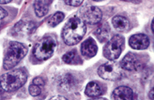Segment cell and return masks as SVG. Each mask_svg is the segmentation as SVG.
I'll return each mask as SVG.
<instances>
[{
	"label": "cell",
	"instance_id": "1",
	"mask_svg": "<svg viewBox=\"0 0 154 100\" xmlns=\"http://www.w3.org/2000/svg\"><path fill=\"white\" fill-rule=\"evenodd\" d=\"M87 31V26L82 19L73 16L68 21L62 31L63 42L69 46L79 44Z\"/></svg>",
	"mask_w": 154,
	"mask_h": 100
},
{
	"label": "cell",
	"instance_id": "2",
	"mask_svg": "<svg viewBox=\"0 0 154 100\" xmlns=\"http://www.w3.org/2000/svg\"><path fill=\"white\" fill-rule=\"evenodd\" d=\"M26 80V72L23 69H16L0 77V88L5 92H13L23 86Z\"/></svg>",
	"mask_w": 154,
	"mask_h": 100
},
{
	"label": "cell",
	"instance_id": "3",
	"mask_svg": "<svg viewBox=\"0 0 154 100\" xmlns=\"http://www.w3.org/2000/svg\"><path fill=\"white\" fill-rule=\"evenodd\" d=\"M27 48L19 42H10L3 60V68L9 70L17 65L19 62L26 55Z\"/></svg>",
	"mask_w": 154,
	"mask_h": 100
},
{
	"label": "cell",
	"instance_id": "4",
	"mask_svg": "<svg viewBox=\"0 0 154 100\" xmlns=\"http://www.w3.org/2000/svg\"><path fill=\"white\" fill-rule=\"evenodd\" d=\"M56 48V40L51 36L47 35L38 41L33 49V55L39 61H45L51 58Z\"/></svg>",
	"mask_w": 154,
	"mask_h": 100
},
{
	"label": "cell",
	"instance_id": "5",
	"mask_svg": "<svg viewBox=\"0 0 154 100\" xmlns=\"http://www.w3.org/2000/svg\"><path fill=\"white\" fill-rule=\"evenodd\" d=\"M125 44V39L120 34H116L107 42L104 47L103 54L107 59L114 61L117 59L122 53Z\"/></svg>",
	"mask_w": 154,
	"mask_h": 100
},
{
	"label": "cell",
	"instance_id": "6",
	"mask_svg": "<svg viewBox=\"0 0 154 100\" xmlns=\"http://www.w3.org/2000/svg\"><path fill=\"white\" fill-rule=\"evenodd\" d=\"M97 72L100 77L107 81H117L122 76L120 64L114 62H109L101 65L98 68Z\"/></svg>",
	"mask_w": 154,
	"mask_h": 100
},
{
	"label": "cell",
	"instance_id": "7",
	"mask_svg": "<svg viewBox=\"0 0 154 100\" xmlns=\"http://www.w3.org/2000/svg\"><path fill=\"white\" fill-rule=\"evenodd\" d=\"M82 20L88 24L95 25L98 24L102 18V13L101 9L95 6H86L80 11Z\"/></svg>",
	"mask_w": 154,
	"mask_h": 100
},
{
	"label": "cell",
	"instance_id": "8",
	"mask_svg": "<svg viewBox=\"0 0 154 100\" xmlns=\"http://www.w3.org/2000/svg\"><path fill=\"white\" fill-rule=\"evenodd\" d=\"M130 47L134 49H146L149 46L150 41L148 37L144 34H136L132 35L129 40Z\"/></svg>",
	"mask_w": 154,
	"mask_h": 100
},
{
	"label": "cell",
	"instance_id": "9",
	"mask_svg": "<svg viewBox=\"0 0 154 100\" xmlns=\"http://www.w3.org/2000/svg\"><path fill=\"white\" fill-rule=\"evenodd\" d=\"M120 66L121 69H124L126 71H136L139 68L140 63L134 54L129 53L121 60Z\"/></svg>",
	"mask_w": 154,
	"mask_h": 100
},
{
	"label": "cell",
	"instance_id": "10",
	"mask_svg": "<svg viewBox=\"0 0 154 100\" xmlns=\"http://www.w3.org/2000/svg\"><path fill=\"white\" fill-rule=\"evenodd\" d=\"M97 53V45L93 39L88 38L81 45V53L86 58H91Z\"/></svg>",
	"mask_w": 154,
	"mask_h": 100
},
{
	"label": "cell",
	"instance_id": "11",
	"mask_svg": "<svg viewBox=\"0 0 154 100\" xmlns=\"http://www.w3.org/2000/svg\"><path fill=\"white\" fill-rule=\"evenodd\" d=\"M58 84L61 90L64 91L72 90L77 86V80L70 73L63 74L58 80Z\"/></svg>",
	"mask_w": 154,
	"mask_h": 100
},
{
	"label": "cell",
	"instance_id": "12",
	"mask_svg": "<svg viewBox=\"0 0 154 100\" xmlns=\"http://www.w3.org/2000/svg\"><path fill=\"white\" fill-rule=\"evenodd\" d=\"M111 98L112 100H134V92L129 87L120 86L113 91Z\"/></svg>",
	"mask_w": 154,
	"mask_h": 100
},
{
	"label": "cell",
	"instance_id": "13",
	"mask_svg": "<svg viewBox=\"0 0 154 100\" xmlns=\"http://www.w3.org/2000/svg\"><path fill=\"white\" fill-rule=\"evenodd\" d=\"M51 1H35L34 8L35 13L38 17H42L47 14L49 11V6Z\"/></svg>",
	"mask_w": 154,
	"mask_h": 100
},
{
	"label": "cell",
	"instance_id": "14",
	"mask_svg": "<svg viewBox=\"0 0 154 100\" xmlns=\"http://www.w3.org/2000/svg\"><path fill=\"white\" fill-rule=\"evenodd\" d=\"M112 24L118 31H125L129 27V22L128 19L122 16H116L112 19Z\"/></svg>",
	"mask_w": 154,
	"mask_h": 100
},
{
	"label": "cell",
	"instance_id": "15",
	"mask_svg": "<svg viewBox=\"0 0 154 100\" xmlns=\"http://www.w3.org/2000/svg\"><path fill=\"white\" fill-rule=\"evenodd\" d=\"M102 89L101 87L96 82H90L88 83L87 87H86L85 94L88 97L96 98L100 96L102 94Z\"/></svg>",
	"mask_w": 154,
	"mask_h": 100
},
{
	"label": "cell",
	"instance_id": "16",
	"mask_svg": "<svg viewBox=\"0 0 154 100\" xmlns=\"http://www.w3.org/2000/svg\"><path fill=\"white\" fill-rule=\"evenodd\" d=\"M95 34L97 35L98 40L101 42H105L108 40L110 35V27L107 23H104L102 25L98 27V29L95 32Z\"/></svg>",
	"mask_w": 154,
	"mask_h": 100
},
{
	"label": "cell",
	"instance_id": "17",
	"mask_svg": "<svg viewBox=\"0 0 154 100\" xmlns=\"http://www.w3.org/2000/svg\"><path fill=\"white\" fill-rule=\"evenodd\" d=\"M63 19H64V14L61 12H57L48 18L47 24L51 27H54L57 25H59Z\"/></svg>",
	"mask_w": 154,
	"mask_h": 100
},
{
	"label": "cell",
	"instance_id": "18",
	"mask_svg": "<svg viewBox=\"0 0 154 100\" xmlns=\"http://www.w3.org/2000/svg\"><path fill=\"white\" fill-rule=\"evenodd\" d=\"M63 61L68 64H75L79 62V57L76 51H70L63 56Z\"/></svg>",
	"mask_w": 154,
	"mask_h": 100
},
{
	"label": "cell",
	"instance_id": "19",
	"mask_svg": "<svg viewBox=\"0 0 154 100\" xmlns=\"http://www.w3.org/2000/svg\"><path fill=\"white\" fill-rule=\"evenodd\" d=\"M29 92L32 96H38L41 93V87H39L37 85L31 84L29 86Z\"/></svg>",
	"mask_w": 154,
	"mask_h": 100
},
{
	"label": "cell",
	"instance_id": "20",
	"mask_svg": "<svg viewBox=\"0 0 154 100\" xmlns=\"http://www.w3.org/2000/svg\"><path fill=\"white\" fill-rule=\"evenodd\" d=\"M32 84H35V85H37L39 87L42 88L45 85V81L41 77H35L32 81Z\"/></svg>",
	"mask_w": 154,
	"mask_h": 100
},
{
	"label": "cell",
	"instance_id": "21",
	"mask_svg": "<svg viewBox=\"0 0 154 100\" xmlns=\"http://www.w3.org/2000/svg\"><path fill=\"white\" fill-rule=\"evenodd\" d=\"M64 3H66L67 5H70V6L73 7H79L82 3V1H65Z\"/></svg>",
	"mask_w": 154,
	"mask_h": 100
},
{
	"label": "cell",
	"instance_id": "22",
	"mask_svg": "<svg viewBox=\"0 0 154 100\" xmlns=\"http://www.w3.org/2000/svg\"><path fill=\"white\" fill-rule=\"evenodd\" d=\"M7 15H8V13H7L5 10L2 8L1 7H0V21L1 20H3L4 17H6Z\"/></svg>",
	"mask_w": 154,
	"mask_h": 100
},
{
	"label": "cell",
	"instance_id": "23",
	"mask_svg": "<svg viewBox=\"0 0 154 100\" xmlns=\"http://www.w3.org/2000/svg\"><path fill=\"white\" fill-rule=\"evenodd\" d=\"M50 100H68L66 98L63 97V96H60V95H57V96H54V97L51 98Z\"/></svg>",
	"mask_w": 154,
	"mask_h": 100
},
{
	"label": "cell",
	"instance_id": "24",
	"mask_svg": "<svg viewBox=\"0 0 154 100\" xmlns=\"http://www.w3.org/2000/svg\"><path fill=\"white\" fill-rule=\"evenodd\" d=\"M153 92H154V90L153 88L152 89L150 92H149V94H148V96H149V99L151 100H153Z\"/></svg>",
	"mask_w": 154,
	"mask_h": 100
},
{
	"label": "cell",
	"instance_id": "25",
	"mask_svg": "<svg viewBox=\"0 0 154 100\" xmlns=\"http://www.w3.org/2000/svg\"><path fill=\"white\" fill-rule=\"evenodd\" d=\"M11 2V0H5V1H3V0H0V4H6V3H8Z\"/></svg>",
	"mask_w": 154,
	"mask_h": 100
},
{
	"label": "cell",
	"instance_id": "26",
	"mask_svg": "<svg viewBox=\"0 0 154 100\" xmlns=\"http://www.w3.org/2000/svg\"><path fill=\"white\" fill-rule=\"evenodd\" d=\"M89 100H107L106 99H104V98H97V99H91Z\"/></svg>",
	"mask_w": 154,
	"mask_h": 100
},
{
	"label": "cell",
	"instance_id": "27",
	"mask_svg": "<svg viewBox=\"0 0 154 100\" xmlns=\"http://www.w3.org/2000/svg\"><path fill=\"white\" fill-rule=\"evenodd\" d=\"M153 20H152V25H151V27H152V33H153Z\"/></svg>",
	"mask_w": 154,
	"mask_h": 100
}]
</instances>
